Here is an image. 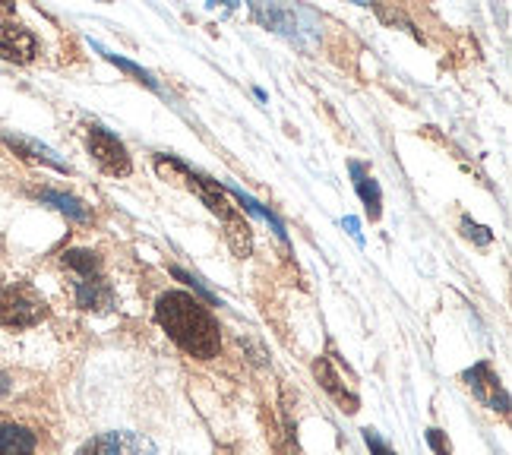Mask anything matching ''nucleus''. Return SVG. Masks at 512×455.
I'll return each mask as SVG.
<instances>
[{
    "label": "nucleus",
    "instance_id": "nucleus-1",
    "mask_svg": "<svg viewBox=\"0 0 512 455\" xmlns=\"http://www.w3.org/2000/svg\"><path fill=\"white\" fill-rule=\"evenodd\" d=\"M155 320L168 332V339L184 348L190 358L209 361L222 348V332L215 316L184 291H168L155 304Z\"/></svg>",
    "mask_w": 512,
    "mask_h": 455
},
{
    "label": "nucleus",
    "instance_id": "nucleus-2",
    "mask_svg": "<svg viewBox=\"0 0 512 455\" xmlns=\"http://www.w3.org/2000/svg\"><path fill=\"white\" fill-rule=\"evenodd\" d=\"M64 266L73 272V294L83 310H111L114 291L102 272V260L92 250H70L64 253Z\"/></svg>",
    "mask_w": 512,
    "mask_h": 455
},
{
    "label": "nucleus",
    "instance_id": "nucleus-3",
    "mask_svg": "<svg viewBox=\"0 0 512 455\" xmlns=\"http://www.w3.org/2000/svg\"><path fill=\"white\" fill-rule=\"evenodd\" d=\"M48 313L45 301L29 285H4L0 291V326L10 329H26L35 326Z\"/></svg>",
    "mask_w": 512,
    "mask_h": 455
},
{
    "label": "nucleus",
    "instance_id": "nucleus-4",
    "mask_svg": "<svg viewBox=\"0 0 512 455\" xmlns=\"http://www.w3.org/2000/svg\"><path fill=\"white\" fill-rule=\"evenodd\" d=\"M89 152L95 155V162L102 171L114 174V177H124L130 174V155L124 149V143L111 136L102 127H89Z\"/></svg>",
    "mask_w": 512,
    "mask_h": 455
},
{
    "label": "nucleus",
    "instance_id": "nucleus-5",
    "mask_svg": "<svg viewBox=\"0 0 512 455\" xmlns=\"http://www.w3.org/2000/svg\"><path fill=\"white\" fill-rule=\"evenodd\" d=\"M80 455H159L155 446L140 433H102L83 446Z\"/></svg>",
    "mask_w": 512,
    "mask_h": 455
},
{
    "label": "nucleus",
    "instance_id": "nucleus-6",
    "mask_svg": "<svg viewBox=\"0 0 512 455\" xmlns=\"http://www.w3.org/2000/svg\"><path fill=\"white\" fill-rule=\"evenodd\" d=\"M35 51H38V42L32 38V32H26L23 26H13V23H0V57L26 64L35 57Z\"/></svg>",
    "mask_w": 512,
    "mask_h": 455
},
{
    "label": "nucleus",
    "instance_id": "nucleus-7",
    "mask_svg": "<svg viewBox=\"0 0 512 455\" xmlns=\"http://www.w3.org/2000/svg\"><path fill=\"white\" fill-rule=\"evenodd\" d=\"M0 455H35V433L23 424L0 421Z\"/></svg>",
    "mask_w": 512,
    "mask_h": 455
},
{
    "label": "nucleus",
    "instance_id": "nucleus-8",
    "mask_svg": "<svg viewBox=\"0 0 512 455\" xmlns=\"http://www.w3.org/2000/svg\"><path fill=\"white\" fill-rule=\"evenodd\" d=\"M351 171H354V177H358V193H361V200L370 209V219H377V215H380V190H377V184H373L370 177H361L358 165H354Z\"/></svg>",
    "mask_w": 512,
    "mask_h": 455
},
{
    "label": "nucleus",
    "instance_id": "nucleus-9",
    "mask_svg": "<svg viewBox=\"0 0 512 455\" xmlns=\"http://www.w3.org/2000/svg\"><path fill=\"white\" fill-rule=\"evenodd\" d=\"M42 200H45V203H54L61 212H67L70 219H86V209H83L80 203H76L73 196H64V193H51V190H45V193H42Z\"/></svg>",
    "mask_w": 512,
    "mask_h": 455
},
{
    "label": "nucleus",
    "instance_id": "nucleus-10",
    "mask_svg": "<svg viewBox=\"0 0 512 455\" xmlns=\"http://www.w3.org/2000/svg\"><path fill=\"white\" fill-rule=\"evenodd\" d=\"M367 443H370L373 455H392V452H389V449H386V446H383V443H380L377 437H373V433H367Z\"/></svg>",
    "mask_w": 512,
    "mask_h": 455
},
{
    "label": "nucleus",
    "instance_id": "nucleus-11",
    "mask_svg": "<svg viewBox=\"0 0 512 455\" xmlns=\"http://www.w3.org/2000/svg\"><path fill=\"white\" fill-rule=\"evenodd\" d=\"M0 291H4V285H0Z\"/></svg>",
    "mask_w": 512,
    "mask_h": 455
}]
</instances>
